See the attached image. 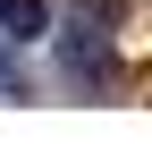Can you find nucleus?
Returning <instances> with one entry per match:
<instances>
[{
  "label": "nucleus",
  "mask_w": 152,
  "mask_h": 144,
  "mask_svg": "<svg viewBox=\"0 0 152 144\" xmlns=\"http://www.w3.org/2000/svg\"><path fill=\"white\" fill-rule=\"evenodd\" d=\"M42 26H51L42 0H0V34H9V43H42Z\"/></svg>",
  "instance_id": "1"
},
{
  "label": "nucleus",
  "mask_w": 152,
  "mask_h": 144,
  "mask_svg": "<svg viewBox=\"0 0 152 144\" xmlns=\"http://www.w3.org/2000/svg\"><path fill=\"white\" fill-rule=\"evenodd\" d=\"M0 76H9V60H0Z\"/></svg>",
  "instance_id": "2"
}]
</instances>
